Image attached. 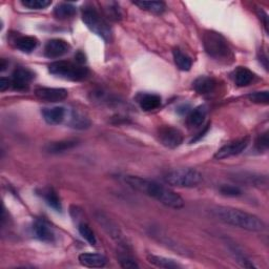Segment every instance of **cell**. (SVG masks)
I'll list each match as a JSON object with an SVG mask.
<instances>
[{"label":"cell","instance_id":"cell-1","mask_svg":"<svg viewBox=\"0 0 269 269\" xmlns=\"http://www.w3.org/2000/svg\"><path fill=\"white\" fill-rule=\"evenodd\" d=\"M125 182L133 190L156 199L167 207L179 209L184 206V200L177 193L157 181L136 176H127L125 177Z\"/></svg>","mask_w":269,"mask_h":269},{"label":"cell","instance_id":"cell-2","mask_svg":"<svg viewBox=\"0 0 269 269\" xmlns=\"http://www.w3.org/2000/svg\"><path fill=\"white\" fill-rule=\"evenodd\" d=\"M210 212L218 220L234 227L256 232H260L265 229V223L259 217L241 209L217 206L211 208Z\"/></svg>","mask_w":269,"mask_h":269},{"label":"cell","instance_id":"cell-3","mask_svg":"<svg viewBox=\"0 0 269 269\" xmlns=\"http://www.w3.org/2000/svg\"><path fill=\"white\" fill-rule=\"evenodd\" d=\"M82 20L86 25L100 38L110 42L112 40V29L100 13L92 6L83 7Z\"/></svg>","mask_w":269,"mask_h":269},{"label":"cell","instance_id":"cell-4","mask_svg":"<svg viewBox=\"0 0 269 269\" xmlns=\"http://www.w3.org/2000/svg\"><path fill=\"white\" fill-rule=\"evenodd\" d=\"M48 71L57 77L72 80V81H81L89 76L88 67L83 66L77 62L71 61H55L48 65Z\"/></svg>","mask_w":269,"mask_h":269},{"label":"cell","instance_id":"cell-5","mask_svg":"<svg viewBox=\"0 0 269 269\" xmlns=\"http://www.w3.org/2000/svg\"><path fill=\"white\" fill-rule=\"evenodd\" d=\"M203 45L208 56L216 60H224L230 56V47L227 40L220 33L207 31L203 35Z\"/></svg>","mask_w":269,"mask_h":269},{"label":"cell","instance_id":"cell-6","mask_svg":"<svg viewBox=\"0 0 269 269\" xmlns=\"http://www.w3.org/2000/svg\"><path fill=\"white\" fill-rule=\"evenodd\" d=\"M202 175L194 168H178L167 173L164 180L176 187H195L202 182Z\"/></svg>","mask_w":269,"mask_h":269},{"label":"cell","instance_id":"cell-7","mask_svg":"<svg viewBox=\"0 0 269 269\" xmlns=\"http://www.w3.org/2000/svg\"><path fill=\"white\" fill-rule=\"evenodd\" d=\"M248 144H249L248 137L231 141L223 145L220 149H219L214 155V158L219 160H223V159L230 158L233 156H238L241 153H243V151L246 149V147L248 146Z\"/></svg>","mask_w":269,"mask_h":269},{"label":"cell","instance_id":"cell-8","mask_svg":"<svg viewBox=\"0 0 269 269\" xmlns=\"http://www.w3.org/2000/svg\"><path fill=\"white\" fill-rule=\"evenodd\" d=\"M158 138L160 142L168 148H176L183 142L182 132L178 128L172 126H162L159 128Z\"/></svg>","mask_w":269,"mask_h":269},{"label":"cell","instance_id":"cell-9","mask_svg":"<svg viewBox=\"0 0 269 269\" xmlns=\"http://www.w3.org/2000/svg\"><path fill=\"white\" fill-rule=\"evenodd\" d=\"M34 79V73L25 67H18L12 75V88L17 91H25L29 89Z\"/></svg>","mask_w":269,"mask_h":269},{"label":"cell","instance_id":"cell-10","mask_svg":"<svg viewBox=\"0 0 269 269\" xmlns=\"http://www.w3.org/2000/svg\"><path fill=\"white\" fill-rule=\"evenodd\" d=\"M95 216H96L97 222L102 226V228L106 231V233L110 235L111 238H113L114 240H116L119 243H122L124 241L123 234L120 231L119 227H118L115 224V222H113L107 216H105L103 212H97Z\"/></svg>","mask_w":269,"mask_h":269},{"label":"cell","instance_id":"cell-11","mask_svg":"<svg viewBox=\"0 0 269 269\" xmlns=\"http://www.w3.org/2000/svg\"><path fill=\"white\" fill-rule=\"evenodd\" d=\"M35 95L45 102H60L67 97V91L55 88H38L35 90Z\"/></svg>","mask_w":269,"mask_h":269},{"label":"cell","instance_id":"cell-12","mask_svg":"<svg viewBox=\"0 0 269 269\" xmlns=\"http://www.w3.org/2000/svg\"><path fill=\"white\" fill-rule=\"evenodd\" d=\"M71 48L70 44L63 39H52L49 40L45 47L44 54L48 58H59L69 52Z\"/></svg>","mask_w":269,"mask_h":269},{"label":"cell","instance_id":"cell-13","mask_svg":"<svg viewBox=\"0 0 269 269\" xmlns=\"http://www.w3.org/2000/svg\"><path fill=\"white\" fill-rule=\"evenodd\" d=\"M79 262L81 265L90 268H101L104 267L107 263L105 256L95 252H83L79 256Z\"/></svg>","mask_w":269,"mask_h":269},{"label":"cell","instance_id":"cell-14","mask_svg":"<svg viewBox=\"0 0 269 269\" xmlns=\"http://www.w3.org/2000/svg\"><path fill=\"white\" fill-rule=\"evenodd\" d=\"M216 87L217 81L212 77L208 76H200L193 83L194 90L200 95H207L212 93Z\"/></svg>","mask_w":269,"mask_h":269},{"label":"cell","instance_id":"cell-15","mask_svg":"<svg viewBox=\"0 0 269 269\" xmlns=\"http://www.w3.org/2000/svg\"><path fill=\"white\" fill-rule=\"evenodd\" d=\"M33 232L34 234H35V237L42 242L50 243V242H53L55 239V234L52 228H50L43 221L35 222V224H34L33 226Z\"/></svg>","mask_w":269,"mask_h":269},{"label":"cell","instance_id":"cell-16","mask_svg":"<svg viewBox=\"0 0 269 269\" xmlns=\"http://www.w3.org/2000/svg\"><path fill=\"white\" fill-rule=\"evenodd\" d=\"M161 97L155 94H141L138 97V103L145 112L155 111L161 106Z\"/></svg>","mask_w":269,"mask_h":269},{"label":"cell","instance_id":"cell-17","mask_svg":"<svg viewBox=\"0 0 269 269\" xmlns=\"http://www.w3.org/2000/svg\"><path fill=\"white\" fill-rule=\"evenodd\" d=\"M66 111L62 106H55L50 109H44L42 115L44 120L48 124H59L64 120Z\"/></svg>","mask_w":269,"mask_h":269},{"label":"cell","instance_id":"cell-18","mask_svg":"<svg viewBox=\"0 0 269 269\" xmlns=\"http://www.w3.org/2000/svg\"><path fill=\"white\" fill-rule=\"evenodd\" d=\"M254 79H255V74L250 70L246 69V67L240 66L233 73V80L235 86H238L240 88L249 86V84L254 81Z\"/></svg>","mask_w":269,"mask_h":269},{"label":"cell","instance_id":"cell-19","mask_svg":"<svg viewBox=\"0 0 269 269\" xmlns=\"http://www.w3.org/2000/svg\"><path fill=\"white\" fill-rule=\"evenodd\" d=\"M207 115V107L205 105H200L196 107L187 117L186 123L190 127H198L203 124Z\"/></svg>","mask_w":269,"mask_h":269},{"label":"cell","instance_id":"cell-20","mask_svg":"<svg viewBox=\"0 0 269 269\" xmlns=\"http://www.w3.org/2000/svg\"><path fill=\"white\" fill-rule=\"evenodd\" d=\"M78 145L77 140H62L57 142L48 143L45 147L46 151L49 154H61L66 150H70Z\"/></svg>","mask_w":269,"mask_h":269},{"label":"cell","instance_id":"cell-21","mask_svg":"<svg viewBox=\"0 0 269 269\" xmlns=\"http://www.w3.org/2000/svg\"><path fill=\"white\" fill-rule=\"evenodd\" d=\"M16 47L23 53H31L38 45V40L33 36H20L15 41Z\"/></svg>","mask_w":269,"mask_h":269},{"label":"cell","instance_id":"cell-22","mask_svg":"<svg viewBox=\"0 0 269 269\" xmlns=\"http://www.w3.org/2000/svg\"><path fill=\"white\" fill-rule=\"evenodd\" d=\"M147 260H148V262L150 264H153V265H155L157 267H160V268L176 269V268H180L181 267V265L178 264L175 260L164 258V257H160V256L148 255L147 256Z\"/></svg>","mask_w":269,"mask_h":269},{"label":"cell","instance_id":"cell-23","mask_svg":"<svg viewBox=\"0 0 269 269\" xmlns=\"http://www.w3.org/2000/svg\"><path fill=\"white\" fill-rule=\"evenodd\" d=\"M173 54H174L175 63L181 71H190L192 69L193 65L192 59L186 54H184L181 49L175 48Z\"/></svg>","mask_w":269,"mask_h":269},{"label":"cell","instance_id":"cell-24","mask_svg":"<svg viewBox=\"0 0 269 269\" xmlns=\"http://www.w3.org/2000/svg\"><path fill=\"white\" fill-rule=\"evenodd\" d=\"M75 14H76V8L73 5L66 3L59 4L58 6H56L54 10V15L58 19L72 18Z\"/></svg>","mask_w":269,"mask_h":269},{"label":"cell","instance_id":"cell-25","mask_svg":"<svg viewBox=\"0 0 269 269\" xmlns=\"http://www.w3.org/2000/svg\"><path fill=\"white\" fill-rule=\"evenodd\" d=\"M133 4L142 10L156 14H161L166 10V6L162 2H136Z\"/></svg>","mask_w":269,"mask_h":269},{"label":"cell","instance_id":"cell-26","mask_svg":"<svg viewBox=\"0 0 269 269\" xmlns=\"http://www.w3.org/2000/svg\"><path fill=\"white\" fill-rule=\"evenodd\" d=\"M43 197H44V200H45V202H46L48 206L54 208L57 211H61L62 206H61L60 199L58 198L57 194L52 189L45 190L43 192Z\"/></svg>","mask_w":269,"mask_h":269},{"label":"cell","instance_id":"cell-27","mask_svg":"<svg viewBox=\"0 0 269 269\" xmlns=\"http://www.w3.org/2000/svg\"><path fill=\"white\" fill-rule=\"evenodd\" d=\"M104 12L107 18L113 21H119L122 18V14L119 9V6H118L116 3L107 4L104 9Z\"/></svg>","mask_w":269,"mask_h":269},{"label":"cell","instance_id":"cell-28","mask_svg":"<svg viewBox=\"0 0 269 269\" xmlns=\"http://www.w3.org/2000/svg\"><path fill=\"white\" fill-rule=\"evenodd\" d=\"M80 234L82 235V238L86 240L90 245L95 246L97 244V239L95 237V233L94 231L91 229V227L88 224H84L81 223L78 227Z\"/></svg>","mask_w":269,"mask_h":269},{"label":"cell","instance_id":"cell-29","mask_svg":"<svg viewBox=\"0 0 269 269\" xmlns=\"http://www.w3.org/2000/svg\"><path fill=\"white\" fill-rule=\"evenodd\" d=\"M248 99L251 102L257 104H268L269 102V94L267 91L262 92H255L248 95Z\"/></svg>","mask_w":269,"mask_h":269},{"label":"cell","instance_id":"cell-30","mask_svg":"<svg viewBox=\"0 0 269 269\" xmlns=\"http://www.w3.org/2000/svg\"><path fill=\"white\" fill-rule=\"evenodd\" d=\"M21 4L31 10H41L45 9L52 3L49 0H22Z\"/></svg>","mask_w":269,"mask_h":269},{"label":"cell","instance_id":"cell-31","mask_svg":"<svg viewBox=\"0 0 269 269\" xmlns=\"http://www.w3.org/2000/svg\"><path fill=\"white\" fill-rule=\"evenodd\" d=\"M90 124H91V122H90V120L88 119V118H86V117L80 115V114L74 113L73 118H72V122H71V125L73 127L83 129V128L89 127Z\"/></svg>","mask_w":269,"mask_h":269},{"label":"cell","instance_id":"cell-32","mask_svg":"<svg viewBox=\"0 0 269 269\" xmlns=\"http://www.w3.org/2000/svg\"><path fill=\"white\" fill-rule=\"evenodd\" d=\"M220 193L228 197H237L242 194V191L240 187L234 186V185H222L220 187Z\"/></svg>","mask_w":269,"mask_h":269},{"label":"cell","instance_id":"cell-33","mask_svg":"<svg viewBox=\"0 0 269 269\" xmlns=\"http://www.w3.org/2000/svg\"><path fill=\"white\" fill-rule=\"evenodd\" d=\"M119 263L123 268H139V265L127 255H119Z\"/></svg>","mask_w":269,"mask_h":269},{"label":"cell","instance_id":"cell-34","mask_svg":"<svg viewBox=\"0 0 269 269\" xmlns=\"http://www.w3.org/2000/svg\"><path fill=\"white\" fill-rule=\"evenodd\" d=\"M268 144H269V139H268V132H264L258 137L257 141H256V146L257 148L261 151V150H266L268 148Z\"/></svg>","mask_w":269,"mask_h":269},{"label":"cell","instance_id":"cell-35","mask_svg":"<svg viewBox=\"0 0 269 269\" xmlns=\"http://www.w3.org/2000/svg\"><path fill=\"white\" fill-rule=\"evenodd\" d=\"M11 87H12V81H11V79L6 78V77H2V79H0V91L5 92L9 88H11Z\"/></svg>","mask_w":269,"mask_h":269},{"label":"cell","instance_id":"cell-36","mask_svg":"<svg viewBox=\"0 0 269 269\" xmlns=\"http://www.w3.org/2000/svg\"><path fill=\"white\" fill-rule=\"evenodd\" d=\"M75 58H76V62L79 64H83L84 62H86V56H84V54L82 52H78L77 55L75 56Z\"/></svg>","mask_w":269,"mask_h":269},{"label":"cell","instance_id":"cell-37","mask_svg":"<svg viewBox=\"0 0 269 269\" xmlns=\"http://www.w3.org/2000/svg\"><path fill=\"white\" fill-rule=\"evenodd\" d=\"M6 66H7L6 60L5 59H2V65H0V67H2V71H5L6 70Z\"/></svg>","mask_w":269,"mask_h":269}]
</instances>
